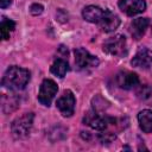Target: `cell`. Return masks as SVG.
Masks as SVG:
<instances>
[{
  "label": "cell",
  "instance_id": "cell-10",
  "mask_svg": "<svg viewBox=\"0 0 152 152\" xmlns=\"http://www.w3.org/2000/svg\"><path fill=\"white\" fill-rule=\"evenodd\" d=\"M116 84L122 89L129 90L139 84V77L135 72L124 70L116 75Z\"/></svg>",
  "mask_w": 152,
  "mask_h": 152
},
{
  "label": "cell",
  "instance_id": "cell-6",
  "mask_svg": "<svg viewBox=\"0 0 152 152\" xmlns=\"http://www.w3.org/2000/svg\"><path fill=\"white\" fill-rule=\"evenodd\" d=\"M58 91V87L56 84L55 81L50 80V78H45L39 88V93H38V101L43 104L49 107L55 97V95Z\"/></svg>",
  "mask_w": 152,
  "mask_h": 152
},
{
  "label": "cell",
  "instance_id": "cell-5",
  "mask_svg": "<svg viewBox=\"0 0 152 152\" xmlns=\"http://www.w3.org/2000/svg\"><path fill=\"white\" fill-rule=\"evenodd\" d=\"M74 56H75V65L77 70H88L96 68L100 63L99 58L96 56L90 55L84 48H77L74 50Z\"/></svg>",
  "mask_w": 152,
  "mask_h": 152
},
{
  "label": "cell",
  "instance_id": "cell-7",
  "mask_svg": "<svg viewBox=\"0 0 152 152\" xmlns=\"http://www.w3.org/2000/svg\"><path fill=\"white\" fill-rule=\"evenodd\" d=\"M75 104H76V100L74 93L69 89L64 90L63 94L56 101V107L58 108V110L63 116H71L75 110Z\"/></svg>",
  "mask_w": 152,
  "mask_h": 152
},
{
  "label": "cell",
  "instance_id": "cell-2",
  "mask_svg": "<svg viewBox=\"0 0 152 152\" xmlns=\"http://www.w3.org/2000/svg\"><path fill=\"white\" fill-rule=\"evenodd\" d=\"M83 122L86 125H88L89 127H91L93 129H96V131H107L109 126H114L116 125V119L115 118H112V116H108V115H102L100 114L97 110H91V112H88L84 118H83Z\"/></svg>",
  "mask_w": 152,
  "mask_h": 152
},
{
  "label": "cell",
  "instance_id": "cell-14",
  "mask_svg": "<svg viewBox=\"0 0 152 152\" xmlns=\"http://www.w3.org/2000/svg\"><path fill=\"white\" fill-rule=\"evenodd\" d=\"M138 122L142 132L152 133V110L144 109L138 114Z\"/></svg>",
  "mask_w": 152,
  "mask_h": 152
},
{
  "label": "cell",
  "instance_id": "cell-15",
  "mask_svg": "<svg viewBox=\"0 0 152 152\" xmlns=\"http://www.w3.org/2000/svg\"><path fill=\"white\" fill-rule=\"evenodd\" d=\"M50 71L55 76H57L59 78H63L65 76V74L69 71V63H68V61L64 59V58H56L55 62L52 63L51 68H50Z\"/></svg>",
  "mask_w": 152,
  "mask_h": 152
},
{
  "label": "cell",
  "instance_id": "cell-9",
  "mask_svg": "<svg viewBox=\"0 0 152 152\" xmlns=\"http://www.w3.org/2000/svg\"><path fill=\"white\" fill-rule=\"evenodd\" d=\"M131 64L135 68L147 69L152 66V50L147 48H140L131 61Z\"/></svg>",
  "mask_w": 152,
  "mask_h": 152
},
{
  "label": "cell",
  "instance_id": "cell-17",
  "mask_svg": "<svg viewBox=\"0 0 152 152\" xmlns=\"http://www.w3.org/2000/svg\"><path fill=\"white\" fill-rule=\"evenodd\" d=\"M12 104H15V106L18 107V99H17L15 96H13V95H10V96L4 95V96H2V108H5L6 106H10V112H12V110H13V109L11 108Z\"/></svg>",
  "mask_w": 152,
  "mask_h": 152
},
{
  "label": "cell",
  "instance_id": "cell-16",
  "mask_svg": "<svg viewBox=\"0 0 152 152\" xmlns=\"http://www.w3.org/2000/svg\"><path fill=\"white\" fill-rule=\"evenodd\" d=\"M15 28V23L11 19H7L6 17H2L1 24H0V34L4 40L10 38V33Z\"/></svg>",
  "mask_w": 152,
  "mask_h": 152
},
{
  "label": "cell",
  "instance_id": "cell-18",
  "mask_svg": "<svg viewBox=\"0 0 152 152\" xmlns=\"http://www.w3.org/2000/svg\"><path fill=\"white\" fill-rule=\"evenodd\" d=\"M43 10H44V7L40 4H32L31 7H30V12L33 15H39L43 12Z\"/></svg>",
  "mask_w": 152,
  "mask_h": 152
},
{
  "label": "cell",
  "instance_id": "cell-12",
  "mask_svg": "<svg viewBox=\"0 0 152 152\" xmlns=\"http://www.w3.org/2000/svg\"><path fill=\"white\" fill-rule=\"evenodd\" d=\"M148 25H150L148 18H137V19H134L129 25V32H131L132 37L137 40L140 39L145 34L146 28L148 27Z\"/></svg>",
  "mask_w": 152,
  "mask_h": 152
},
{
  "label": "cell",
  "instance_id": "cell-1",
  "mask_svg": "<svg viewBox=\"0 0 152 152\" xmlns=\"http://www.w3.org/2000/svg\"><path fill=\"white\" fill-rule=\"evenodd\" d=\"M30 78H31V74L27 69L12 65L5 71L1 83L7 89L21 90L27 86Z\"/></svg>",
  "mask_w": 152,
  "mask_h": 152
},
{
  "label": "cell",
  "instance_id": "cell-19",
  "mask_svg": "<svg viewBox=\"0 0 152 152\" xmlns=\"http://www.w3.org/2000/svg\"><path fill=\"white\" fill-rule=\"evenodd\" d=\"M12 4V0H0V7L1 8H6Z\"/></svg>",
  "mask_w": 152,
  "mask_h": 152
},
{
  "label": "cell",
  "instance_id": "cell-13",
  "mask_svg": "<svg viewBox=\"0 0 152 152\" xmlns=\"http://www.w3.org/2000/svg\"><path fill=\"white\" fill-rule=\"evenodd\" d=\"M103 12L104 10L100 8L99 6H95V5H89L87 7L83 8L82 11V17L84 20L89 21V23H94V24H99L100 19L102 18L103 15Z\"/></svg>",
  "mask_w": 152,
  "mask_h": 152
},
{
  "label": "cell",
  "instance_id": "cell-4",
  "mask_svg": "<svg viewBox=\"0 0 152 152\" xmlns=\"http://www.w3.org/2000/svg\"><path fill=\"white\" fill-rule=\"evenodd\" d=\"M103 51L108 55L122 57L127 53V42L126 37L122 34H115L104 40L103 43Z\"/></svg>",
  "mask_w": 152,
  "mask_h": 152
},
{
  "label": "cell",
  "instance_id": "cell-8",
  "mask_svg": "<svg viewBox=\"0 0 152 152\" xmlns=\"http://www.w3.org/2000/svg\"><path fill=\"white\" fill-rule=\"evenodd\" d=\"M119 8L127 15L133 17L139 13H142L146 10L145 0H120Z\"/></svg>",
  "mask_w": 152,
  "mask_h": 152
},
{
  "label": "cell",
  "instance_id": "cell-11",
  "mask_svg": "<svg viewBox=\"0 0 152 152\" xmlns=\"http://www.w3.org/2000/svg\"><path fill=\"white\" fill-rule=\"evenodd\" d=\"M120 25V18L109 10H104L102 18L99 21V26L104 32H113Z\"/></svg>",
  "mask_w": 152,
  "mask_h": 152
},
{
  "label": "cell",
  "instance_id": "cell-3",
  "mask_svg": "<svg viewBox=\"0 0 152 152\" xmlns=\"http://www.w3.org/2000/svg\"><path fill=\"white\" fill-rule=\"evenodd\" d=\"M33 118H34L33 113H25L24 115L17 118L11 124L12 134L19 139L26 138L30 134L31 128L33 126Z\"/></svg>",
  "mask_w": 152,
  "mask_h": 152
}]
</instances>
